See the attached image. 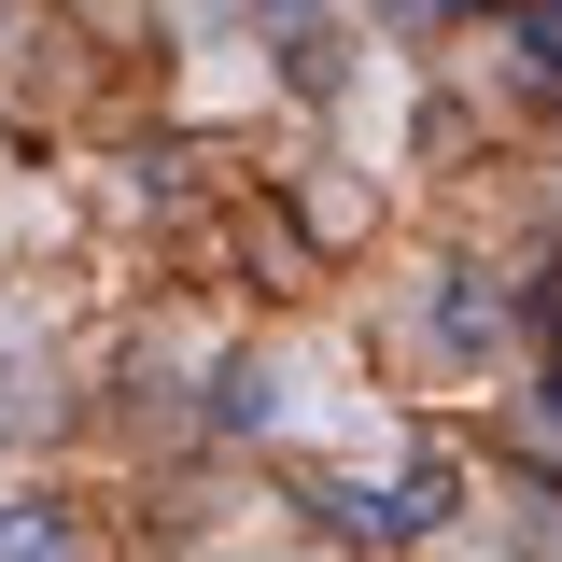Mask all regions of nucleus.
<instances>
[{"label":"nucleus","instance_id":"obj_1","mask_svg":"<svg viewBox=\"0 0 562 562\" xmlns=\"http://www.w3.org/2000/svg\"><path fill=\"white\" fill-rule=\"evenodd\" d=\"M324 506H338V535H351V549H422V535H450L464 464H450V450H408L394 479H338Z\"/></svg>","mask_w":562,"mask_h":562},{"label":"nucleus","instance_id":"obj_2","mask_svg":"<svg viewBox=\"0 0 562 562\" xmlns=\"http://www.w3.org/2000/svg\"><path fill=\"white\" fill-rule=\"evenodd\" d=\"M506 57H520V85L562 113V0H506Z\"/></svg>","mask_w":562,"mask_h":562},{"label":"nucleus","instance_id":"obj_3","mask_svg":"<svg viewBox=\"0 0 562 562\" xmlns=\"http://www.w3.org/2000/svg\"><path fill=\"white\" fill-rule=\"evenodd\" d=\"M436 338H450V351H492V338H506V324H492V281H479V268H450V281H436Z\"/></svg>","mask_w":562,"mask_h":562},{"label":"nucleus","instance_id":"obj_4","mask_svg":"<svg viewBox=\"0 0 562 562\" xmlns=\"http://www.w3.org/2000/svg\"><path fill=\"white\" fill-rule=\"evenodd\" d=\"M0 562H70V535H57V506H0Z\"/></svg>","mask_w":562,"mask_h":562},{"label":"nucleus","instance_id":"obj_5","mask_svg":"<svg viewBox=\"0 0 562 562\" xmlns=\"http://www.w3.org/2000/svg\"><path fill=\"white\" fill-rule=\"evenodd\" d=\"M535 436H549V450H562V366H549V394H535Z\"/></svg>","mask_w":562,"mask_h":562},{"label":"nucleus","instance_id":"obj_6","mask_svg":"<svg viewBox=\"0 0 562 562\" xmlns=\"http://www.w3.org/2000/svg\"><path fill=\"white\" fill-rule=\"evenodd\" d=\"M408 14H479V0H408Z\"/></svg>","mask_w":562,"mask_h":562},{"label":"nucleus","instance_id":"obj_7","mask_svg":"<svg viewBox=\"0 0 562 562\" xmlns=\"http://www.w3.org/2000/svg\"><path fill=\"white\" fill-rule=\"evenodd\" d=\"M268 14H310V0H268Z\"/></svg>","mask_w":562,"mask_h":562}]
</instances>
